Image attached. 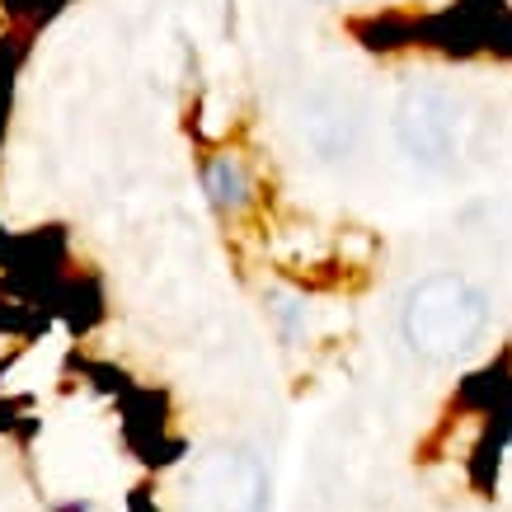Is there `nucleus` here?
<instances>
[{
  "label": "nucleus",
  "mask_w": 512,
  "mask_h": 512,
  "mask_svg": "<svg viewBox=\"0 0 512 512\" xmlns=\"http://www.w3.org/2000/svg\"><path fill=\"white\" fill-rule=\"evenodd\" d=\"M489 329V296L456 268H437L409 282L400 301V334L423 362H451L470 353Z\"/></svg>",
  "instance_id": "1"
},
{
  "label": "nucleus",
  "mask_w": 512,
  "mask_h": 512,
  "mask_svg": "<svg viewBox=\"0 0 512 512\" xmlns=\"http://www.w3.org/2000/svg\"><path fill=\"white\" fill-rule=\"evenodd\" d=\"M395 141L423 170H447L466 141V99L447 85H409L395 104Z\"/></svg>",
  "instance_id": "2"
},
{
  "label": "nucleus",
  "mask_w": 512,
  "mask_h": 512,
  "mask_svg": "<svg viewBox=\"0 0 512 512\" xmlns=\"http://www.w3.org/2000/svg\"><path fill=\"white\" fill-rule=\"evenodd\" d=\"M179 503L184 512H264L268 470L245 447H212L184 466Z\"/></svg>",
  "instance_id": "3"
},
{
  "label": "nucleus",
  "mask_w": 512,
  "mask_h": 512,
  "mask_svg": "<svg viewBox=\"0 0 512 512\" xmlns=\"http://www.w3.org/2000/svg\"><path fill=\"white\" fill-rule=\"evenodd\" d=\"M357 132H362V118L348 94L320 90L301 99V109H296V137L301 146H311L315 160H343L357 146Z\"/></svg>",
  "instance_id": "4"
},
{
  "label": "nucleus",
  "mask_w": 512,
  "mask_h": 512,
  "mask_svg": "<svg viewBox=\"0 0 512 512\" xmlns=\"http://www.w3.org/2000/svg\"><path fill=\"white\" fill-rule=\"evenodd\" d=\"M202 193L217 212H245L249 198H254V179H249L245 160L235 156H217L202 165Z\"/></svg>",
  "instance_id": "5"
}]
</instances>
